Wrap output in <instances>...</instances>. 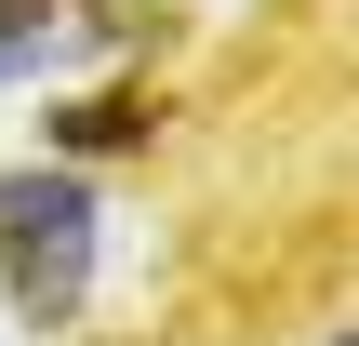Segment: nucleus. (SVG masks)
<instances>
[{"label":"nucleus","instance_id":"nucleus-1","mask_svg":"<svg viewBox=\"0 0 359 346\" xmlns=\"http://www.w3.org/2000/svg\"><path fill=\"white\" fill-rule=\"evenodd\" d=\"M93 253H107V200H93L80 160L0 173V293H13V320H80L93 307Z\"/></svg>","mask_w":359,"mask_h":346},{"label":"nucleus","instance_id":"nucleus-4","mask_svg":"<svg viewBox=\"0 0 359 346\" xmlns=\"http://www.w3.org/2000/svg\"><path fill=\"white\" fill-rule=\"evenodd\" d=\"M80 13H93V40H120V53L147 40V0H80Z\"/></svg>","mask_w":359,"mask_h":346},{"label":"nucleus","instance_id":"nucleus-3","mask_svg":"<svg viewBox=\"0 0 359 346\" xmlns=\"http://www.w3.org/2000/svg\"><path fill=\"white\" fill-rule=\"evenodd\" d=\"M40 53H53V0H0V93H13Z\"/></svg>","mask_w":359,"mask_h":346},{"label":"nucleus","instance_id":"nucleus-2","mask_svg":"<svg viewBox=\"0 0 359 346\" xmlns=\"http://www.w3.org/2000/svg\"><path fill=\"white\" fill-rule=\"evenodd\" d=\"M133 147H160V93L147 80H107V93H67L53 120H40V160H133Z\"/></svg>","mask_w":359,"mask_h":346}]
</instances>
